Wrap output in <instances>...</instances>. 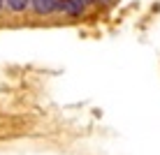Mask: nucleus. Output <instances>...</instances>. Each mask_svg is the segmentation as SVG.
<instances>
[{
  "label": "nucleus",
  "mask_w": 160,
  "mask_h": 155,
  "mask_svg": "<svg viewBox=\"0 0 160 155\" xmlns=\"http://www.w3.org/2000/svg\"><path fill=\"white\" fill-rule=\"evenodd\" d=\"M58 12H63L68 16H81L86 12V0H60Z\"/></svg>",
  "instance_id": "nucleus-1"
},
{
  "label": "nucleus",
  "mask_w": 160,
  "mask_h": 155,
  "mask_svg": "<svg viewBox=\"0 0 160 155\" xmlns=\"http://www.w3.org/2000/svg\"><path fill=\"white\" fill-rule=\"evenodd\" d=\"M58 2H60V0H30V7H32L35 14L49 16V14L58 12Z\"/></svg>",
  "instance_id": "nucleus-2"
},
{
  "label": "nucleus",
  "mask_w": 160,
  "mask_h": 155,
  "mask_svg": "<svg viewBox=\"0 0 160 155\" xmlns=\"http://www.w3.org/2000/svg\"><path fill=\"white\" fill-rule=\"evenodd\" d=\"M5 5H7L9 12H26V9L30 7V0H5Z\"/></svg>",
  "instance_id": "nucleus-3"
},
{
  "label": "nucleus",
  "mask_w": 160,
  "mask_h": 155,
  "mask_svg": "<svg viewBox=\"0 0 160 155\" xmlns=\"http://www.w3.org/2000/svg\"><path fill=\"white\" fill-rule=\"evenodd\" d=\"M5 7V0H0V9H2Z\"/></svg>",
  "instance_id": "nucleus-4"
},
{
  "label": "nucleus",
  "mask_w": 160,
  "mask_h": 155,
  "mask_svg": "<svg viewBox=\"0 0 160 155\" xmlns=\"http://www.w3.org/2000/svg\"><path fill=\"white\" fill-rule=\"evenodd\" d=\"M100 2H112V0H100Z\"/></svg>",
  "instance_id": "nucleus-5"
}]
</instances>
